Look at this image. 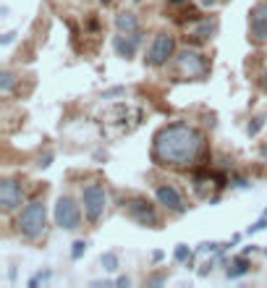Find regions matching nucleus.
I'll return each instance as SVG.
<instances>
[{
	"label": "nucleus",
	"instance_id": "b1692460",
	"mask_svg": "<svg viewBox=\"0 0 267 288\" xmlns=\"http://www.w3.org/2000/svg\"><path fill=\"white\" fill-rule=\"evenodd\" d=\"M50 160H53V154L48 152V154H44V158H39V163H37V168H48V165H50Z\"/></svg>",
	"mask_w": 267,
	"mask_h": 288
},
{
	"label": "nucleus",
	"instance_id": "f03ea898",
	"mask_svg": "<svg viewBox=\"0 0 267 288\" xmlns=\"http://www.w3.org/2000/svg\"><path fill=\"white\" fill-rule=\"evenodd\" d=\"M48 228V205L42 199H32V202L18 212L16 231L24 238H39Z\"/></svg>",
	"mask_w": 267,
	"mask_h": 288
},
{
	"label": "nucleus",
	"instance_id": "393cba45",
	"mask_svg": "<svg viewBox=\"0 0 267 288\" xmlns=\"http://www.w3.org/2000/svg\"><path fill=\"white\" fill-rule=\"evenodd\" d=\"M13 37H16V32H6V34H3V39H0V45H11Z\"/></svg>",
	"mask_w": 267,
	"mask_h": 288
},
{
	"label": "nucleus",
	"instance_id": "f3484780",
	"mask_svg": "<svg viewBox=\"0 0 267 288\" xmlns=\"http://www.w3.org/2000/svg\"><path fill=\"white\" fill-rule=\"evenodd\" d=\"M13 84H16V76H13L11 71H3V74H0V92H3V95H8V92L13 90Z\"/></svg>",
	"mask_w": 267,
	"mask_h": 288
},
{
	"label": "nucleus",
	"instance_id": "423d86ee",
	"mask_svg": "<svg viewBox=\"0 0 267 288\" xmlns=\"http://www.w3.org/2000/svg\"><path fill=\"white\" fill-rule=\"evenodd\" d=\"M53 217H55V226L60 231H76L81 226V207L76 205L74 196L60 194L55 202V210H53Z\"/></svg>",
	"mask_w": 267,
	"mask_h": 288
},
{
	"label": "nucleus",
	"instance_id": "ddd939ff",
	"mask_svg": "<svg viewBox=\"0 0 267 288\" xmlns=\"http://www.w3.org/2000/svg\"><path fill=\"white\" fill-rule=\"evenodd\" d=\"M116 29L118 32H139V16L134 11H123L116 16Z\"/></svg>",
	"mask_w": 267,
	"mask_h": 288
},
{
	"label": "nucleus",
	"instance_id": "2eb2a0df",
	"mask_svg": "<svg viewBox=\"0 0 267 288\" xmlns=\"http://www.w3.org/2000/svg\"><path fill=\"white\" fill-rule=\"evenodd\" d=\"M100 264H102L105 273H118V268H121V262H118V254H116V252H105V254L100 257Z\"/></svg>",
	"mask_w": 267,
	"mask_h": 288
},
{
	"label": "nucleus",
	"instance_id": "7ed1b4c3",
	"mask_svg": "<svg viewBox=\"0 0 267 288\" xmlns=\"http://www.w3.org/2000/svg\"><path fill=\"white\" fill-rule=\"evenodd\" d=\"M175 71L181 74L184 79H205L207 71H210V65H207V58L194 50V48H184V50H178L175 53Z\"/></svg>",
	"mask_w": 267,
	"mask_h": 288
},
{
	"label": "nucleus",
	"instance_id": "c756f323",
	"mask_svg": "<svg viewBox=\"0 0 267 288\" xmlns=\"http://www.w3.org/2000/svg\"><path fill=\"white\" fill-rule=\"evenodd\" d=\"M264 254H267V247H264Z\"/></svg>",
	"mask_w": 267,
	"mask_h": 288
},
{
	"label": "nucleus",
	"instance_id": "a211bd4d",
	"mask_svg": "<svg viewBox=\"0 0 267 288\" xmlns=\"http://www.w3.org/2000/svg\"><path fill=\"white\" fill-rule=\"evenodd\" d=\"M86 247H89L86 241H74V249H71V259H74V262H76V259H81V257H84V252H86Z\"/></svg>",
	"mask_w": 267,
	"mask_h": 288
},
{
	"label": "nucleus",
	"instance_id": "7c9ffc66",
	"mask_svg": "<svg viewBox=\"0 0 267 288\" xmlns=\"http://www.w3.org/2000/svg\"><path fill=\"white\" fill-rule=\"evenodd\" d=\"M264 69H267V63H264Z\"/></svg>",
	"mask_w": 267,
	"mask_h": 288
},
{
	"label": "nucleus",
	"instance_id": "f8f14e48",
	"mask_svg": "<svg viewBox=\"0 0 267 288\" xmlns=\"http://www.w3.org/2000/svg\"><path fill=\"white\" fill-rule=\"evenodd\" d=\"M215 32H217V21H215V18H202L196 27H191V29H189V34H191L194 39H199V42L210 39Z\"/></svg>",
	"mask_w": 267,
	"mask_h": 288
},
{
	"label": "nucleus",
	"instance_id": "412c9836",
	"mask_svg": "<svg viewBox=\"0 0 267 288\" xmlns=\"http://www.w3.org/2000/svg\"><path fill=\"white\" fill-rule=\"evenodd\" d=\"M48 280H50V270L37 273V275H32V278H29V288H37L39 283H48Z\"/></svg>",
	"mask_w": 267,
	"mask_h": 288
},
{
	"label": "nucleus",
	"instance_id": "a878e982",
	"mask_svg": "<svg viewBox=\"0 0 267 288\" xmlns=\"http://www.w3.org/2000/svg\"><path fill=\"white\" fill-rule=\"evenodd\" d=\"M163 280H165V275H152V278L147 280V285H160Z\"/></svg>",
	"mask_w": 267,
	"mask_h": 288
},
{
	"label": "nucleus",
	"instance_id": "2f4dec72",
	"mask_svg": "<svg viewBox=\"0 0 267 288\" xmlns=\"http://www.w3.org/2000/svg\"><path fill=\"white\" fill-rule=\"evenodd\" d=\"M264 215H267V210H264Z\"/></svg>",
	"mask_w": 267,
	"mask_h": 288
},
{
	"label": "nucleus",
	"instance_id": "cd10ccee",
	"mask_svg": "<svg viewBox=\"0 0 267 288\" xmlns=\"http://www.w3.org/2000/svg\"><path fill=\"white\" fill-rule=\"evenodd\" d=\"M259 158L267 163V142H262V144H259Z\"/></svg>",
	"mask_w": 267,
	"mask_h": 288
},
{
	"label": "nucleus",
	"instance_id": "4be33fe9",
	"mask_svg": "<svg viewBox=\"0 0 267 288\" xmlns=\"http://www.w3.org/2000/svg\"><path fill=\"white\" fill-rule=\"evenodd\" d=\"M267 228V215H262L259 220H257V223H252L249 228H247V233L252 236V233H259V231H264Z\"/></svg>",
	"mask_w": 267,
	"mask_h": 288
},
{
	"label": "nucleus",
	"instance_id": "6e6552de",
	"mask_svg": "<svg viewBox=\"0 0 267 288\" xmlns=\"http://www.w3.org/2000/svg\"><path fill=\"white\" fill-rule=\"evenodd\" d=\"M154 199H158V205L165 212H170V215H184L186 207H189L184 194L178 191L173 184H158V186H154Z\"/></svg>",
	"mask_w": 267,
	"mask_h": 288
},
{
	"label": "nucleus",
	"instance_id": "5701e85b",
	"mask_svg": "<svg viewBox=\"0 0 267 288\" xmlns=\"http://www.w3.org/2000/svg\"><path fill=\"white\" fill-rule=\"evenodd\" d=\"M212 264H215V259L205 262V264H202V268H199V275H207V273H212Z\"/></svg>",
	"mask_w": 267,
	"mask_h": 288
},
{
	"label": "nucleus",
	"instance_id": "1a4fd4ad",
	"mask_svg": "<svg viewBox=\"0 0 267 288\" xmlns=\"http://www.w3.org/2000/svg\"><path fill=\"white\" fill-rule=\"evenodd\" d=\"M249 39L254 45L267 42V0H259L249 11Z\"/></svg>",
	"mask_w": 267,
	"mask_h": 288
},
{
	"label": "nucleus",
	"instance_id": "dca6fc26",
	"mask_svg": "<svg viewBox=\"0 0 267 288\" xmlns=\"http://www.w3.org/2000/svg\"><path fill=\"white\" fill-rule=\"evenodd\" d=\"M173 257H175V262H186V264H191V259H194V252L186 247V243H178V247H175V252H173Z\"/></svg>",
	"mask_w": 267,
	"mask_h": 288
},
{
	"label": "nucleus",
	"instance_id": "6ab92c4d",
	"mask_svg": "<svg viewBox=\"0 0 267 288\" xmlns=\"http://www.w3.org/2000/svg\"><path fill=\"white\" fill-rule=\"evenodd\" d=\"M262 126H264V118H262V116H257V118H252V123L247 126V134H249V137H257V134H259V128H262Z\"/></svg>",
	"mask_w": 267,
	"mask_h": 288
},
{
	"label": "nucleus",
	"instance_id": "aec40b11",
	"mask_svg": "<svg viewBox=\"0 0 267 288\" xmlns=\"http://www.w3.org/2000/svg\"><path fill=\"white\" fill-rule=\"evenodd\" d=\"M121 95H126V86L121 84V86H110V90H105L102 92V100H113V97H121Z\"/></svg>",
	"mask_w": 267,
	"mask_h": 288
},
{
	"label": "nucleus",
	"instance_id": "9b49d317",
	"mask_svg": "<svg viewBox=\"0 0 267 288\" xmlns=\"http://www.w3.org/2000/svg\"><path fill=\"white\" fill-rule=\"evenodd\" d=\"M142 45V32H118L113 37V50L118 58H134Z\"/></svg>",
	"mask_w": 267,
	"mask_h": 288
},
{
	"label": "nucleus",
	"instance_id": "c85d7f7f",
	"mask_svg": "<svg viewBox=\"0 0 267 288\" xmlns=\"http://www.w3.org/2000/svg\"><path fill=\"white\" fill-rule=\"evenodd\" d=\"M170 6H181V3H189V0H168Z\"/></svg>",
	"mask_w": 267,
	"mask_h": 288
},
{
	"label": "nucleus",
	"instance_id": "f257e3e1",
	"mask_svg": "<svg viewBox=\"0 0 267 288\" xmlns=\"http://www.w3.org/2000/svg\"><path fill=\"white\" fill-rule=\"evenodd\" d=\"M205 137L184 121L165 123L152 137V160L163 168H191L202 158Z\"/></svg>",
	"mask_w": 267,
	"mask_h": 288
},
{
	"label": "nucleus",
	"instance_id": "0eeeda50",
	"mask_svg": "<svg viewBox=\"0 0 267 288\" xmlns=\"http://www.w3.org/2000/svg\"><path fill=\"white\" fill-rule=\"evenodd\" d=\"M173 53H175V37L168 34V32H160V34H154L144 60H147V65H154V69H158V65L168 63V58H173Z\"/></svg>",
	"mask_w": 267,
	"mask_h": 288
},
{
	"label": "nucleus",
	"instance_id": "20e7f679",
	"mask_svg": "<svg viewBox=\"0 0 267 288\" xmlns=\"http://www.w3.org/2000/svg\"><path fill=\"white\" fill-rule=\"evenodd\" d=\"M123 212L134 220V223H139L144 228H160L158 210H154V205L147 196H128L123 202Z\"/></svg>",
	"mask_w": 267,
	"mask_h": 288
},
{
	"label": "nucleus",
	"instance_id": "4468645a",
	"mask_svg": "<svg viewBox=\"0 0 267 288\" xmlns=\"http://www.w3.org/2000/svg\"><path fill=\"white\" fill-rule=\"evenodd\" d=\"M252 270V262L247 259V254H241V257H236L231 264H228V270H226V278H231V280H236V278H241V275H247Z\"/></svg>",
	"mask_w": 267,
	"mask_h": 288
},
{
	"label": "nucleus",
	"instance_id": "9d476101",
	"mask_svg": "<svg viewBox=\"0 0 267 288\" xmlns=\"http://www.w3.org/2000/svg\"><path fill=\"white\" fill-rule=\"evenodd\" d=\"M21 199H24V189L18 186V181H13V179H3V181H0V207H3V212L18 210Z\"/></svg>",
	"mask_w": 267,
	"mask_h": 288
},
{
	"label": "nucleus",
	"instance_id": "bb28decb",
	"mask_svg": "<svg viewBox=\"0 0 267 288\" xmlns=\"http://www.w3.org/2000/svg\"><path fill=\"white\" fill-rule=\"evenodd\" d=\"M116 285H131V278L128 275H121V278H116Z\"/></svg>",
	"mask_w": 267,
	"mask_h": 288
},
{
	"label": "nucleus",
	"instance_id": "39448f33",
	"mask_svg": "<svg viewBox=\"0 0 267 288\" xmlns=\"http://www.w3.org/2000/svg\"><path fill=\"white\" fill-rule=\"evenodd\" d=\"M81 207L89 223H97L107 210V191L102 184H86L81 189Z\"/></svg>",
	"mask_w": 267,
	"mask_h": 288
}]
</instances>
